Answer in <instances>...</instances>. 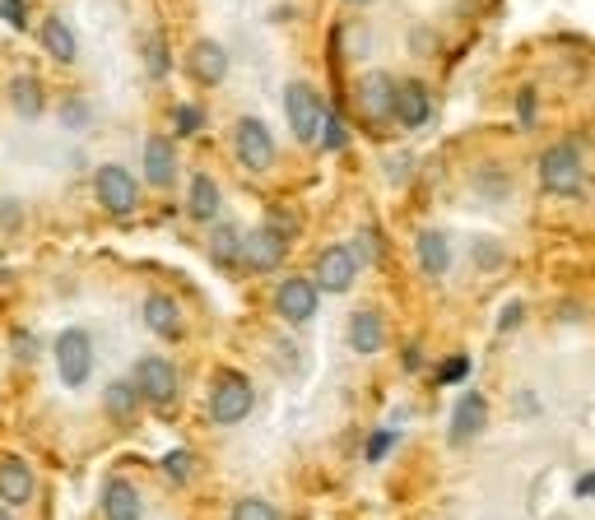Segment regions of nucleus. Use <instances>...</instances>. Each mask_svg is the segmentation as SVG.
I'll list each match as a JSON object with an SVG mask.
<instances>
[{
	"label": "nucleus",
	"instance_id": "f257e3e1",
	"mask_svg": "<svg viewBox=\"0 0 595 520\" xmlns=\"http://www.w3.org/2000/svg\"><path fill=\"white\" fill-rule=\"evenodd\" d=\"M284 112H289V126H294L298 144H321V130H326L330 108H326V98L313 84L294 80L289 89H284Z\"/></svg>",
	"mask_w": 595,
	"mask_h": 520
},
{
	"label": "nucleus",
	"instance_id": "f03ea898",
	"mask_svg": "<svg viewBox=\"0 0 595 520\" xmlns=\"http://www.w3.org/2000/svg\"><path fill=\"white\" fill-rule=\"evenodd\" d=\"M582 181H586V168H582L577 144H549L539 153V187L549 196H577Z\"/></svg>",
	"mask_w": 595,
	"mask_h": 520
},
{
	"label": "nucleus",
	"instance_id": "7ed1b4c3",
	"mask_svg": "<svg viewBox=\"0 0 595 520\" xmlns=\"http://www.w3.org/2000/svg\"><path fill=\"white\" fill-rule=\"evenodd\" d=\"M51 358H57L61 386H70V390H80V386L93 377V340H89L80 326H70V330L57 334V344H51Z\"/></svg>",
	"mask_w": 595,
	"mask_h": 520
},
{
	"label": "nucleus",
	"instance_id": "20e7f679",
	"mask_svg": "<svg viewBox=\"0 0 595 520\" xmlns=\"http://www.w3.org/2000/svg\"><path fill=\"white\" fill-rule=\"evenodd\" d=\"M93 196L112 219H126V214H136V204H140V181L121 163H102L93 172Z\"/></svg>",
	"mask_w": 595,
	"mask_h": 520
},
{
	"label": "nucleus",
	"instance_id": "39448f33",
	"mask_svg": "<svg viewBox=\"0 0 595 520\" xmlns=\"http://www.w3.org/2000/svg\"><path fill=\"white\" fill-rule=\"evenodd\" d=\"M256 396H251V381L242 372H219L215 390H210V419L219 428H232V423H242L247 413H251Z\"/></svg>",
	"mask_w": 595,
	"mask_h": 520
},
{
	"label": "nucleus",
	"instance_id": "423d86ee",
	"mask_svg": "<svg viewBox=\"0 0 595 520\" xmlns=\"http://www.w3.org/2000/svg\"><path fill=\"white\" fill-rule=\"evenodd\" d=\"M232 149H238V163L247 172H270L275 163V136L261 117H242L238 130H232Z\"/></svg>",
	"mask_w": 595,
	"mask_h": 520
},
{
	"label": "nucleus",
	"instance_id": "0eeeda50",
	"mask_svg": "<svg viewBox=\"0 0 595 520\" xmlns=\"http://www.w3.org/2000/svg\"><path fill=\"white\" fill-rule=\"evenodd\" d=\"M313 270H317V289L321 293H349L358 270H364V260H358L354 247H326Z\"/></svg>",
	"mask_w": 595,
	"mask_h": 520
},
{
	"label": "nucleus",
	"instance_id": "6e6552de",
	"mask_svg": "<svg viewBox=\"0 0 595 520\" xmlns=\"http://www.w3.org/2000/svg\"><path fill=\"white\" fill-rule=\"evenodd\" d=\"M396 84H400V80H391V74H381V70L364 74V80H358V89H354L358 117H368V121H391V117H396Z\"/></svg>",
	"mask_w": 595,
	"mask_h": 520
},
{
	"label": "nucleus",
	"instance_id": "1a4fd4ad",
	"mask_svg": "<svg viewBox=\"0 0 595 520\" xmlns=\"http://www.w3.org/2000/svg\"><path fill=\"white\" fill-rule=\"evenodd\" d=\"M136 386H140V396L149 400V404H159V409H168L172 400H177V368L168 358H159V353H149V358H140L136 362Z\"/></svg>",
	"mask_w": 595,
	"mask_h": 520
},
{
	"label": "nucleus",
	"instance_id": "9d476101",
	"mask_svg": "<svg viewBox=\"0 0 595 520\" xmlns=\"http://www.w3.org/2000/svg\"><path fill=\"white\" fill-rule=\"evenodd\" d=\"M284 256H289V238H279L275 228L247 232V242H242V266H247V274H270V270H279Z\"/></svg>",
	"mask_w": 595,
	"mask_h": 520
},
{
	"label": "nucleus",
	"instance_id": "9b49d317",
	"mask_svg": "<svg viewBox=\"0 0 595 520\" xmlns=\"http://www.w3.org/2000/svg\"><path fill=\"white\" fill-rule=\"evenodd\" d=\"M275 311L289 326L313 321V311H317V283L313 279H284L279 293H275Z\"/></svg>",
	"mask_w": 595,
	"mask_h": 520
},
{
	"label": "nucleus",
	"instance_id": "f8f14e48",
	"mask_svg": "<svg viewBox=\"0 0 595 520\" xmlns=\"http://www.w3.org/2000/svg\"><path fill=\"white\" fill-rule=\"evenodd\" d=\"M33 492H38V479L29 470V460L23 456L0 460V498H6L10 507H23V502H33Z\"/></svg>",
	"mask_w": 595,
	"mask_h": 520
},
{
	"label": "nucleus",
	"instance_id": "ddd939ff",
	"mask_svg": "<svg viewBox=\"0 0 595 520\" xmlns=\"http://www.w3.org/2000/svg\"><path fill=\"white\" fill-rule=\"evenodd\" d=\"M428 117H433L428 89H424L419 80H400V84H396V121H400L405 130H419V126H428Z\"/></svg>",
	"mask_w": 595,
	"mask_h": 520
},
{
	"label": "nucleus",
	"instance_id": "4468645a",
	"mask_svg": "<svg viewBox=\"0 0 595 520\" xmlns=\"http://www.w3.org/2000/svg\"><path fill=\"white\" fill-rule=\"evenodd\" d=\"M172 177H177V149L168 144V136H149L145 140V181L168 191Z\"/></svg>",
	"mask_w": 595,
	"mask_h": 520
},
{
	"label": "nucleus",
	"instance_id": "2eb2a0df",
	"mask_svg": "<svg viewBox=\"0 0 595 520\" xmlns=\"http://www.w3.org/2000/svg\"><path fill=\"white\" fill-rule=\"evenodd\" d=\"M191 74H196V80H200L205 89L224 84V80H228V51H224L215 38L196 42V47H191Z\"/></svg>",
	"mask_w": 595,
	"mask_h": 520
},
{
	"label": "nucleus",
	"instance_id": "dca6fc26",
	"mask_svg": "<svg viewBox=\"0 0 595 520\" xmlns=\"http://www.w3.org/2000/svg\"><path fill=\"white\" fill-rule=\"evenodd\" d=\"M488 423V404L475 390H465V400L456 404V419H452V447H465V441H475Z\"/></svg>",
	"mask_w": 595,
	"mask_h": 520
},
{
	"label": "nucleus",
	"instance_id": "f3484780",
	"mask_svg": "<svg viewBox=\"0 0 595 520\" xmlns=\"http://www.w3.org/2000/svg\"><path fill=\"white\" fill-rule=\"evenodd\" d=\"M414 256H419V270L433 274V279H443L452 270V247H447V232H419V242H414Z\"/></svg>",
	"mask_w": 595,
	"mask_h": 520
},
{
	"label": "nucleus",
	"instance_id": "a211bd4d",
	"mask_svg": "<svg viewBox=\"0 0 595 520\" xmlns=\"http://www.w3.org/2000/svg\"><path fill=\"white\" fill-rule=\"evenodd\" d=\"M140 386L136 377H121V381H108V390H102V409H108V419L117 423H131L136 419V409H140Z\"/></svg>",
	"mask_w": 595,
	"mask_h": 520
},
{
	"label": "nucleus",
	"instance_id": "6ab92c4d",
	"mask_svg": "<svg viewBox=\"0 0 595 520\" xmlns=\"http://www.w3.org/2000/svg\"><path fill=\"white\" fill-rule=\"evenodd\" d=\"M102 516H108V520H140V516H145V507H140L136 483L112 479L108 488H102Z\"/></svg>",
	"mask_w": 595,
	"mask_h": 520
},
{
	"label": "nucleus",
	"instance_id": "aec40b11",
	"mask_svg": "<svg viewBox=\"0 0 595 520\" xmlns=\"http://www.w3.org/2000/svg\"><path fill=\"white\" fill-rule=\"evenodd\" d=\"M42 47H47V57L51 61H61V66H70L75 57H80V42H75V29L61 19V14H51L47 23H42Z\"/></svg>",
	"mask_w": 595,
	"mask_h": 520
},
{
	"label": "nucleus",
	"instance_id": "412c9836",
	"mask_svg": "<svg viewBox=\"0 0 595 520\" xmlns=\"http://www.w3.org/2000/svg\"><path fill=\"white\" fill-rule=\"evenodd\" d=\"M145 326H149L153 334H159V340H177V334H182V311H177L172 298L153 293V298L145 302Z\"/></svg>",
	"mask_w": 595,
	"mask_h": 520
},
{
	"label": "nucleus",
	"instance_id": "4be33fe9",
	"mask_svg": "<svg viewBox=\"0 0 595 520\" xmlns=\"http://www.w3.org/2000/svg\"><path fill=\"white\" fill-rule=\"evenodd\" d=\"M10 108L23 121H38L47 112V93H42V84L33 80V74H14V80H10Z\"/></svg>",
	"mask_w": 595,
	"mask_h": 520
},
{
	"label": "nucleus",
	"instance_id": "5701e85b",
	"mask_svg": "<svg viewBox=\"0 0 595 520\" xmlns=\"http://www.w3.org/2000/svg\"><path fill=\"white\" fill-rule=\"evenodd\" d=\"M187 210H191V219H200V223H215V219H219V181H215L210 172H196V177H191Z\"/></svg>",
	"mask_w": 595,
	"mask_h": 520
},
{
	"label": "nucleus",
	"instance_id": "b1692460",
	"mask_svg": "<svg viewBox=\"0 0 595 520\" xmlns=\"http://www.w3.org/2000/svg\"><path fill=\"white\" fill-rule=\"evenodd\" d=\"M349 344H354V353H377L386 344V326H381L377 311H354L349 317Z\"/></svg>",
	"mask_w": 595,
	"mask_h": 520
},
{
	"label": "nucleus",
	"instance_id": "393cba45",
	"mask_svg": "<svg viewBox=\"0 0 595 520\" xmlns=\"http://www.w3.org/2000/svg\"><path fill=\"white\" fill-rule=\"evenodd\" d=\"M242 232L232 228V223H219L215 232H210V260L215 266H224V270H232V266H242Z\"/></svg>",
	"mask_w": 595,
	"mask_h": 520
},
{
	"label": "nucleus",
	"instance_id": "a878e982",
	"mask_svg": "<svg viewBox=\"0 0 595 520\" xmlns=\"http://www.w3.org/2000/svg\"><path fill=\"white\" fill-rule=\"evenodd\" d=\"M145 66H149V80H168L172 57H168V42L163 38H149L145 42Z\"/></svg>",
	"mask_w": 595,
	"mask_h": 520
},
{
	"label": "nucleus",
	"instance_id": "bb28decb",
	"mask_svg": "<svg viewBox=\"0 0 595 520\" xmlns=\"http://www.w3.org/2000/svg\"><path fill=\"white\" fill-rule=\"evenodd\" d=\"M228 520H279V511L270 502H261V498H242L238 507H232Z\"/></svg>",
	"mask_w": 595,
	"mask_h": 520
},
{
	"label": "nucleus",
	"instance_id": "cd10ccee",
	"mask_svg": "<svg viewBox=\"0 0 595 520\" xmlns=\"http://www.w3.org/2000/svg\"><path fill=\"white\" fill-rule=\"evenodd\" d=\"M345 140H349L345 117H340V112H330V117H326V130H321V144H317V149H345Z\"/></svg>",
	"mask_w": 595,
	"mask_h": 520
},
{
	"label": "nucleus",
	"instance_id": "c85d7f7f",
	"mask_svg": "<svg viewBox=\"0 0 595 520\" xmlns=\"http://www.w3.org/2000/svg\"><path fill=\"white\" fill-rule=\"evenodd\" d=\"M89 117H93V112H89V102H85V98H66V102H61V121H66L70 130L89 126Z\"/></svg>",
	"mask_w": 595,
	"mask_h": 520
},
{
	"label": "nucleus",
	"instance_id": "c756f323",
	"mask_svg": "<svg viewBox=\"0 0 595 520\" xmlns=\"http://www.w3.org/2000/svg\"><path fill=\"white\" fill-rule=\"evenodd\" d=\"M0 19L23 33V29H29V0H0Z\"/></svg>",
	"mask_w": 595,
	"mask_h": 520
},
{
	"label": "nucleus",
	"instance_id": "7c9ffc66",
	"mask_svg": "<svg viewBox=\"0 0 595 520\" xmlns=\"http://www.w3.org/2000/svg\"><path fill=\"white\" fill-rule=\"evenodd\" d=\"M163 474H168V479H177V483H187V479H191V456H187V451L163 456Z\"/></svg>",
	"mask_w": 595,
	"mask_h": 520
},
{
	"label": "nucleus",
	"instance_id": "2f4dec72",
	"mask_svg": "<svg viewBox=\"0 0 595 520\" xmlns=\"http://www.w3.org/2000/svg\"><path fill=\"white\" fill-rule=\"evenodd\" d=\"M172 121H177V136H196L205 117H200V108H191V102H182V108L172 112Z\"/></svg>",
	"mask_w": 595,
	"mask_h": 520
},
{
	"label": "nucleus",
	"instance_id": "473e14b6",
	"mask_svg": "<svg viewBox=\"0 0 595 520\" xmlns=\"http://www.w3.org/2000/svg\"><path fill=\"white\" fill-rule=\"evenodd\" d=\"M465 372H470V358H447L443 368H437V386H456Z\"/></svg>",
	"mask_w": 595,
	"mask_h": 520
},
{
	"label": "nucleus",
	"instance_id": "72a5a7b5",
	"mask_svg": "<svg viewBox=\"0 0 595 520\" xmlns=\"http://www.w3.org/2000/svg\"><path fill=\"white\" fill-rule=\"evenodd\" d=\"M270 228L279 232V238H298V214H289V210H270Z\"/></svg>",
	"mask_w": 595,
	"mask_h": 520
},
{
	"label": "nucleus",
	"instance_id": "f704fd0d",
	"mask_svg": "<svg viewBox=\"0 0 595 520\" xmlns=\"http://www.w3.org/2000/svg\"><path fill=\"white\" fill-rule=\"evenodd\" d=\"M275 368H284V372H298V353H294V340H279V349H275Z\"/></svg>",
	"mask_w": 595,
	"mask_h": 520
},
{
	"label": "nucleus",
	"instance_id": "c9c22d12",
	"mask_svg": "<svg viewBox=\"0 0 595 520\" xmlns=\"http://www.w3.org/2000/svg\"><path fill=\"white\" fill-rule=\"evenodd\" d=\"M516 112H522V126H535V89H522V98H516Z\"/></svg>",
	"mask_w": 595,
	"mask_h": 520
},
{
	"label": "nucleus",
	"instance_id": "e433bc0d",
	"mask_svg": "<svg viewBox=\"0 0 595 520\" xmlns=\"http://www.w3.org/2000/svg\"><path fill=\"white\" fill-rule=\"evenodd\" d=\"M475 251H479V260H484L488 270H498V266H503V251H494V247H488V242H479Z\"/></svg>",
	"mask_w": 595,
	"mask_h": 520
},
{
	"label": "nucleus",
	"instance_id": "4c0bfd02",
	"mask_svg": "<svg viewBox=\"0 0 595 520\" xmlns=\"http://www.w3.org/2000/svg\"><path fill=\"white\" fill-rule=\"evenodd\" d=\"M391 441H396L391 432H377V437H373V447H368V460H381V451L391 447Z\"/></svg>",
	"mask_w": 595,
	"mask_h": 520
},
{
	"label": "nucleus",
	"instance_id": "58836bf2",
	"mask_svg": "<svg viewBox=\"0 0 595 520\" xmlns=\"http://www.w3.org/2000/svg\"><path fill=\"white\" fill-rule=\"evenodd\" d=\"M577 488H582V492H586V498H595V474H586V479H582V483H577Z\"/></svg>",
	"mask_w": 595,
	"mask_h": 520
},
{
	"label": "nucleus",
	"instance_id": "ea45409f",
	"mask_svg": "<svg viewBox=\"0 0 595 520\" xmlns=\"http://www.w3.org/2000/svg\"><path fill=\"white\" fill-rule=\"evenodd\" d=\"M0 520H14V516H10V511H6V507H0Z\"/></svg>",
	"mask_w": 595,
	"mask_h": 520
},
{
	"label": "nucleus",
	"instance_id": "a19ab883",
	"mask_svg": "<svg viewBox=\"0 0 595 520\" xmlns=\"http://www.w3.org/2000/svg\"><path fill=\"white\" fill-rule=\"evenodd\" d=\"M349 6H373V0H349Z\"/></svg>",
	"mask_w": 595,
	"mask_h": 520
}]
</instances>
